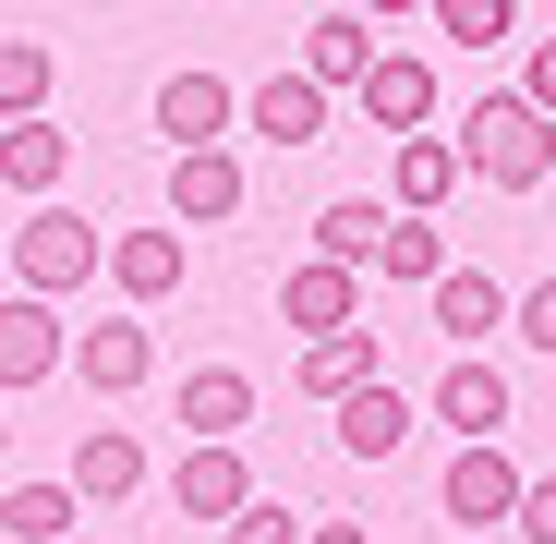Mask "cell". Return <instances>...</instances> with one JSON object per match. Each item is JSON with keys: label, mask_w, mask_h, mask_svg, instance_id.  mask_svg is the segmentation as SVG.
Segmentation results:
<instances>
[{"label": "cell", "mask_w": 556, "mask_h": 544, "mask_svg": "<svg viewBox=\"0 0 556 544\" xmlns=\"http://www.w3.org/2000/svg\"><path fill=\"white\" fill-rule=\"evenodd\" d=\"M459 169L496 181V194H544V181H556V110H532L520 85H508V98H472V110H459Z\"/></svg>", "instance_id": "cell-1"}, {"label": "cell", "mask_w": 556, "mask_h": 544, "mask_svg": "<svg viewBox=\"0 0 556 544\" xmlns=\"http://www.w3.org/2000/svg\"><path fill=\"white\" fill-rule=\"evenodd\" d=\"M98 266H110V242L85 230L61 194H37V218L13 230V291H49V303H61V291H85V279H98Z\"/></svg>", "instance_id": "cell-2"}, {"label": "cell", "mask_w": 556, "mask_h": 544, "mask_svg": "<svg viewBox=\"0 0 556 544\" xmlns=\"http://www.w3.org/2000/svg\"><path fill=\"white\" fill-rule=\"evenodd\" d=\"M520 484H532V472L508 460L496 435H459V447H447V484H435V496H447V532H508V520H520Z\"/></svg>", "instance_id": "cell-3"}, {"label": "cell", "mask_w": 556, "mask_h": 544, "mask_svg": "<svg viewBox=\"0 0 556 544\" xmlns=\"http://www.w3.org/2000/svg\"><path fill=\"white\" fill-rule=\"evenodd\" d=\"M61 363H73L61 303H49V291H13V303H0V400H13V388H49Z\"/></svg>", "instance_id": "cell-4"}, {"label": "cell", "mask_w": 556, "mask_h": 544, "mask_svg": "<svg viewBox=\"0 0 556 544\" xmlns=\"http://www.w3.org/2000/svg\"><path fill=\"white\" fill-rule=\"evenodd\" d=\"M242 194H254V181H242V157H230V146H169V218H181V230L242 218Z\"/></svg>", "instance_id": "cell-5"}, {"label": "cell", "mask_w": 556, "mask_h": 544, "mask_svg": "<svg viewBox=\"0 0 556 544\" xmlns=\"http://www.w3.org/2000/svg\"><path fill=\"white\" fill-rule=\"evenodd\" d=\"M242 496H254V472H242V435H194V447L169 460V508H181V520H230Z\"/></svg>", "instance_id": "cell-6"}, {"label": "cell", "mask_w": 556, "mask_h": 544, "mask_svg": "<svg viewBox=\"0 0 556 544\" xmlns=\"http://www.w3.org/2000/svg\"><path fill=\"white\" fill-rule=\"evenodd\" d=\"M351 98H363V122H376V134H424V122H435V61L376 49V73H363Z\"/></svg>", "instance_id": "cell-7"}, {"label": "cell", "mask_w": 556, "mask_h": 544, "mask_svg": "<svg viewBox=\"0 0 556 544\" xmlns=\"http://www.w3.org/2000/svg\"><path fill=\"white\" fill-rule=\"evenodd\" d=\"M73 376L98 388V400H134V388L157 376V339H146L134 315H110V327H85V339H73Z\"/></svg>", "instance_id": "cell-8"}, {"label": "cell", "mask_w": 556, "mask_h": 544, "mask_svg": "<svg viewBox=\"0 0 556 544\" xmlns=\"http://www.w3.org/2000/svg\"><path fill=\"white\" fill-rule=\"evenodd\" d=\"M424 303H435V327H447V351H484V339L508 327V291L484 279V266H435V279H424Z\"/></svg>", "instance_id": "cell-9"}, {"label": "cell", "mask_w": 556, "mask_h": 544, "mask_svg": "<svg viewBox=\"0 0 556 544\" xmlns=\"http://www.w3.org/2000/svg\"><path fill=\"white\" fill-rule=\"evenodd\" d=\"M435 423L447 435H508V376L484 351H447V376H435Z\"/></svg>", "instance_id": "cell-10"}, {"label": "cell", "mask_w": 556, "mask_h": 544, "mask_svg": "<svg viewBox=\"0 0 556 544\" xmlns=\"http://www.w3.org/2000/svg\"><path fill=\"white\" fill-rule=\"evenodd\" d=\"M110 279H122V303L146 315V303H169L181 279H194V242H181V230H122V242H110Z\"/></svg>", "instance_id": "cell-11"}, {"label": "cell", "mask_w": 556, "mask_h": 544, "mask_svg": "<svg viewBox=\"0 0 556 544\" xmlns=\"http://www.w3.org/2000/svg\"><path fill=\"white\" fill-rule=\"evenodd\" d=\"M278 315H291L303 339H327V327H363V266H339V254L291 266V291H278Z\"/></svg>", "instance_id": "cell-12"}, {"label": "cell", "mask_w": 556, "mask_h": 544, "mask_svg": "<svg viewBox=\"0 0 556 544\" xmlns=\"http://www.w3.org/2000/svg\"><path fill=\"white\" fill-rule=\"evenodd\" d=\"M242 122H254L266 146H315V134H327V85H315V73L291 61V73H266L254 98H242Z\"/></svg>", "instance_id": "cell-13"}, {"label": "cell", "mask_w": 556, "mask_h": 544, "mask_svg": "<svg viewBox=\"0 0 556 544\" xmlns=\"http://www.w3.org/2000/svg\"><path fill=\"white\" fill-rule=\"evenodd\" d=\"M327 435L351 447V460H400V435H412V400L376 376V388H351V400H327Z\"/></svg>", "instance_id": "cell-14"}, {"label": "cell", "mask_w": 556, "mask_h": 544, "mask_svg": "<svg viewBox=\"0 0 556 544\" xmlns=\"http://www.w3.org/2000/svg\"><path fill=\"white\" fill-rule=\"evenodd\" d=\"M230 122H242V98H230L218 73H169V85H157V134H169V146H218Z\"/></svg>", "instance_id": "cell-15"}, {"label": "cell", "mask_w": 556, "mask_h": 544, "mask_svg": "<svg viewBox=\"0 0 556 544\" xmlns=\"http://www.w3.org/2000/svg\"><path fill=\"white\" fill-rule=\"evenodd\" d=\"M376 376H388L376 327H327V339H303V400H351V388H376Z\"/></svg>", "instance_id": "cell-16"}, {"label": "cell", "mask_w": 556, "mask_h": 544, "mask_svg": "<svg viewBox=\"0 0 556 544\" xmlns=\"http://www.w3.org/2000/svg\"><path fill=\"white\" fill-rule=\"evenodd\" d=\"M73 496H85V508H122V496H146V435L98 423V435L73 447Z\"/></svg>", "instance_id": "cell-17"}, {"label": "cell", "mask_w": 556, "mask_h": 544, "mask_svg": "<svg viewBox=\"0 0 556 544\" xmlns=\"http://www.w3.org/2000/svg\"><path fill=\"white\" fill-rule=\"evenodd\" d=\"M61 169H73V134L37 110V122H0V181L37 206V194H61Z\"/></svg>", "instance_id": "cell-18"}, {"label": "cell", "mask_w": 556, "mask_h": 544, "mask_svg": "<svg viewBox=\"0 0 556 544\" xmlns=\"http://www.w3.org/2000/svg\"><path fill=\"white\" fill-rule=\"evenodd\" d=\"M169 423H181V435H242V423H254V376H230V363L181 376V388H169Z\"/></svg>", "instance_id": "cell-19"}, {"label": "cell", "mask_w": 556, "mask_h": 544, "mask_svg": "<svg viewBox=\"0 0 556 544\" xmlns=\"http://www.w3.org/2000/svg\"><path fill=\"white\" fill-rule=\"evenodd\" d=\"M303 73L327 85V98H351V85L376 73V37H363V0H351V13H315V25H303Z\"/></svg>", "instance_id": "cell-20"}, {"label": "cell", "mask_w": 556, "mask_h": 544, "mask_svg": "<svg viewBox=\"0 0 556 544\" xmlns=\"http://www.w3.org/2000/svg\"><path fill=\"white\" fill-rule=\"evenodd\" d=\"M447 194H459V146H447V134H400V169H388V206L435 218Z\"/></svg>", "instance_id": "cell-21"}, {"label": "cell", "mask_w": 556, "mask_h": 544, "mask_svg": "<svg viewBox=\"0 0 556 544\" xmlns=\"http://www.w3.org/2000/svg\"><path fill=\"white\" fill-rule=\"evenodd\" d=\"M388 218H400V206H376V194H339V206H315V254H339V266H376Z\"/></svg>", "instance_id": "cell-22"}, {"label": "cell", "mask_w": 556, "mask_h": 544, "mask_svg": "<svg viewBox=\"0 0 556 544\" xmlns=\"http://www.w3.org/2000/svg\"><path fill=\"white\" fill-rule=\"evenodd\" d=\"M73 532V484H13L0 496V544H61Z\"/></svg>", "instance_id": "cell-23"}, {"label": "cell", "mask_w": 556, "mask_h": 544, "mask_svg": "<svg viewBox=\"0 0 556 544\" xmlns=\"http://www.w3.org/2000/svg\"><path fill=\"white\" fill-rule=\"evenodd\" d=\"M376 266H388V279H412V291H424V279H435V266H447V230L400 206V218H388V242H376Z\"/></svg>", "instance_id": "cell-24"}, {"label": "cell", "mask_w": 556, "mask_h": 544, "mask_svg": "<svg viewBox=\"0 0 556 544\" xmlns=\"http://www.w3.org/2000/svg\"><path fill=\"white\" fill-rule=\"evenodd\" d=\"M37 110H49V49L0 37V122H37Z\"/></svg>", "instance_id": "cell-25"}, {"label": "cell", "mask_w": 556, "mask_h": 544, "mask_svg": "<svg viewBox=\"0 0 556 544\" xmlns=\"http://www.w3.org/2000/svg\"><path fill=\"white\" fill-rule=\"evenodd\" d=\"M424 13H435V37H459V49H496L520 0H424Z\"/></svg>", "instance_id": "cell-26"}, {"label": "cell", "mask_w": 556, "mask_h": 544, "mask_svg": "<svg viewBox=\"0 0 556 544\" xmlns=\"http://www.w3.org/2000/svg\"><path fill=\"white\" fill-rule=\"evenodd\" d=\"M218 544H303V520H291V508H266V496H242V508L218 520Z\"/></svg>", "instance_id": "cell-27"}, {"label": "cell", "mask_w": 556, "mask_h": 544, "mask_svg": "<svg viewBox=\"0 0 556 544\" xmlns=\"http://www.w3.org/2000/svg\"><path fill=\"white\" fill-rule=\"evenodd\" d=\"M508 532H520V544H556V472L520 484V520H508Z\"/></svg>", "instance_id": "cell-28"}, {"label": "cell", "mask_w": 556, "mask_h": 544, "mask_svg": "<svg viewBox=\"0 0 556 544\" xmlns=\"http://www.w3.org/2000/svg\"><path fill=\"white\" fill-rule=\"evenodd\" d=\"M508 327H520V339L556 363V279H544V291H520V303H508Z\"/></svg>", "instance_id": "cell-29"}, {"label": "cell", "mask_w": 556, "mask_h": 544, "mask_svg": "<svg viewBox=\"0 0 556 544\" xmlns=\"http://www.w3.org/2000/svg\"><path fill=\"white\" fill-rule=\"evenodd\" d=\"M520 98H532V110H556V37H532V61H520Z\"/></svg>", "instance_id": "cell-30"}, {"label": "cell", "mask_w": 556, "mask_h": 544, "mask_svg": "<svg viewBox=\"0 0 556 544\" xmlns=\"http://www.w3.org/2000/svg\"><path fill=\"white\" fill-rule=\"evenodd\" d=\"M303 544H376L363 520H303Z\"/></svg>", "instance_id": "cell-31"}, {"label": "cell", "mask_w": 556, "mask_h": 544, "mask_svg": "<svg viewBox=\"0 0 556 544\" xmlns=\"http://www.w3.org/2000/svg\"><path fill=\"white\" fill-rule=\"evenodd\" d=\"M363 13H424V0H363Z\"/></svg>", "instance_id": "cell-32"}, {"label": "cell", "mask_w": 556, "mask_h": 544, "mask_svg": "<svg viewBox=\"0 0 556 544\" xmlns=\"http://www.w3.org/2000/svg\"><path fill=\"white\" fill-rule=\"evenodd\" d=\"M0 460H13V400H0Z\"/></svg>", "instance_id": "cell-33"}, {"label": "cell", "mask_w": 556, "mask_h": 544, "mask_svg": "<svg viewBox=\"0 0 556 544\" xmlns=\"http://www.w3.org/2000/svg\"><path fill=\"white\" fill-rule=\"evenodd\" d=\"M61 544H98V532H61Z\"/></svg>", "instance_id": "cell-34"}]
</instances>
